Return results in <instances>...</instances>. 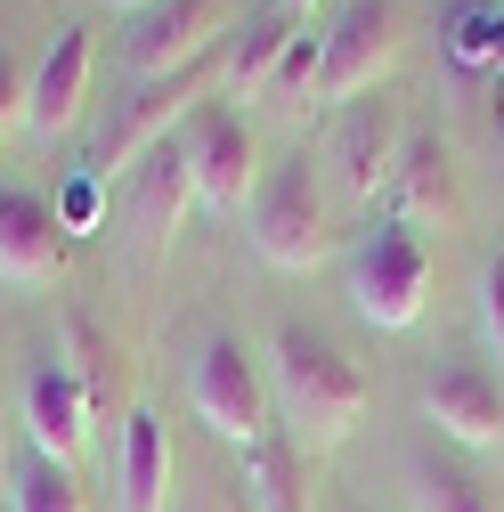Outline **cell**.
<instances>
[{
  "mask_svg": "<svg viewBox=\"0 0 504 512\" xmlns=\"http://www.w3.org/2000/svg\"><path fill=\"white\" fill-rule=\"evenodd\" d=\"M269 407L293 447H334L366 415V374L318 326H277L269 334Z\"/></svg>",
  "mask_w": 504,
  "mask_h": 512,
  "instance_id": "obj_1",
  "label": "cell"
},
{
  "mask_svg": "<svg viewBox=\"0 0 504 512\" xmlns=\"http://www.w3.org/2000/svg\"><path fill=\"white\" fill-rule=\"evenodd\" d=\"M244 228H252V252H261L269 269H285V277L326 261L334 228H326V187L309 171V155H285V163L261 171V187H252V204H244Z\"/></svg>",
  "mask_w": 504,
  "mask_h": 512,
  "instance_id": "obj_2",
  "label": "cell"
},
{
  "mask_svg": "<svg viewBox=\"0 0 504 512\" xmlns=\"http://www.w3.org/2000/svg\"><path fill=\"white\" fill-rule=\"evenodd\" d=\"M212 82H220V57H204V66H187V74H163V82H131V98H122L114 114H106V131L90 139V179H131L171 131H179V122L187 114H196L204 98H212Z\"/></svg>",
  "mask_w": 504,
  "mask_h": 512,
  "instance_id": "obj_3",
  "label": "cell"
},
{
  "mask_svg": "<svg viewBox=\"0 0 504 512\" xmlns=\"http://www.w3.org/2000/svg\"><path fill=\"white\" fill-rule=\"evenodd\" d=\"M423 293H431V244L407 228V220H374L358 244H350V309L366 326H415L423 317Z\"/></svg>",
  "mask_w": 504,
  "mask_h": 512,
  "instance_id": "obj_4",
  "label": "cell"
},
{
  "mask_svg": "<svg viewBox=\"0 0 504 512\" xmlns=\"http://www.w3.org/2000/svg\"><path fill=\"white\" fill-rule=\"evenodd\" d=\"M187 407L196 423L228 447H261L277 423H269V374L252 366V350L236 334H204L196 342V366H187Z\"/></svg>",
  "mask_w": 504,
  "mask_h": 512,
  "instance_id": "obj_5",
  "label": "cell"
},
{
  "mask_svg": "<svg viewBox=\"0 0 504 512\" xmlns=\"http://www.w3.org/2000/svg\"><path fill=\"white\" fill-rule=\"evenodd\" d=\"M228 17H236V0H147V9H131L122 66H131V82L187 74V66H204V57L220 49Z\"/></svg>",
  "mask_w": 504,
  "mask_h": 512,
  "instance_id": "obj_6",
  "label": "cell"
},
{
  "mask_svg": "<svg viewBox=\"0 0 504 512\" xmlns=\"http://www.w3.org/2000/svg\"><path fill=\"white\" fill-rule=\"evenodd\" d=\"M179 155H187V171H196V204L204 212H244L252 187H261V171H269L261 147H252V131H244V114H228L220 98H204L179 122Z\"/></svg>",
  "mask_w": 504,
  "mask_h": 512,
  "instance_id": "obj_7",
  "label": "cell"
},
{
  "mask_svg": "<svg viewBox=\"0 0 504 512\" xmlns=\"http://www.w3.org/2000/svg\"><path fill=\"white\" fill-rule=\"evenodd\" d=\"M391 66H399V9H391V0H350V9L326 25V57H318V106L374 98Z\"/></svg>",
  "mask_w": 504,
  "mask_h": 512,
  "instance_id": "obj_8",
  "label": "cell"
},
{
  "mask_svg": "<svg viewBox=\"0 0 504 512\" xmlns=\"http://www.w3.org/2000/svg\"><path fill=\"white\" fill-rule=\"evenodd\" d=\"M90 74H98V41L90 25H57L49 49L33 57V74H25V122L41 139H66L82 106H90Z\"/></svg>",
  "mask_w": 504,
  "mask_h": 512,
  "instance_id": "obj_9",
  "label": "cell"
},
{
  "mask_svg": "<svg viewBox=\"0 0 504 512\" xmlns=\"http://www.w3.org/2000/svg\"><path fill=\"white\" fill-rule=\"evenodd\" d=\"M399 147H407V122H399V98H383V90L350 98L334 114V139H326V155H334V171H342L350 196H391Z\"/></svg>",
  "mask_w": 504,
  "mask_h": 512,
  "instance_id": "obj_10",
  "label": "cell"
},
{
  "mask_svg": "<svg viewBox=\"0 0 504 512\" xmlns=\"http://www.w3.org/2000/svg\"><path fill=\"white\" fill-rule=\"evenodd\" d=\"M187 204H196V171H187V155H179V131L122 179V228H131V244H139V261H163V244L179 236V220H187Z\"/></svg>",
  "mask_w": 504,
  "mask_h": 512,
  "instance_id": "obj_11",
  "label": "cell"
},
{
  "mask_svg": "<svg viewBox=\"0 0 504 512\" xmlns=\"http://www.w3.org/2000/svg\"><path fill=\"white\" fill-rule=\"evenodd\" d=\"M423 423H439V439L496 447L504 439V382L480 358H439L423 374Z\"/></svg>",
  "mask_w": 504,
  "mask_h": 512,
  "instance_id": "obj_12",
  "label": "cell"
},
{
  "mask_svg": "<svg viewBox=\"0 0 504 512\" xmlns=\"http://www.w3.org/2000/svg\"><path fill=\"white\" fill-rule=\"evenodd\" d=\"M17 423L33 431L41 456L74 464V456H82V439H90V391H82V382L57 366V358H33L25 382H17Z\"/></svg>",
  "mask_w": 504,
  "mask_h": 512,
  "instance_id": "obj_13",
  "label": "cell"
},
{
  "mask_svg": "<svg viewBox=\"0 0 504 512\" xmlns=\"http://www.w3.org/2000/svg\"><path fill=\"white\" fill-rule=\"evenodd\" d=\"M57 269H66L57 204L33 196V187H0V277L9 285H49Z\"/></svg>",
  "mask_w": 504,
  "mask_h": 512,
  "instance_id": "obj_14",
  "label": "cell"
},
{
  "mask_svg": "<svg viewBox=\"0 0 504 512\" xmlns=\"http://www.w3.org/2000/svg\"><path fill=\"white\" fill-rule=\"evenodd\" d=\"M114 496H122V512H163L171 504V431H163L155 407H131V423H122Z\"/></svg>",
  "mask_w": 504,
  "mask_h": 512,
  "instance_id": "obj_15",
  "label": "cell"
},
{
  "mask_svg": "<svg viewBox=\"0 0 504 512\" xmlns=\"http://www.w3.org/2000/svg\"><path fill=\"white\" fill-rule=\"evenodd\" d=\"M448 212H456L448 147H439V139H407L399 147V171H391V220H407L423 236V220H448Z\"/></svg>",
  "mask_w": 504,
  "mask_h": 512,
  "instance_id": "obj_16",
  "label": "cell"
},
{
  "mask_svg": "<svg viewBox=\"0 0 504 512\" xmlns=\"http://www.w3.org/2000/svg\"><path fill=\"white\" fill-rule=\"evenodd\" d=\"M407 496H415V512H496L488 480L472 464H456V456H439V447H415L407 456Z\"/></svg>",
  "mask_w": 504,
  "mask_h": 512,
  "instance_id": "obj_17",
  "label": "cell"
},
{
  "mask_svg": "<svg viewBox=\"0 0 504 512\" xmlns=\"http://www.w3.org/2000/svg\"><path fill=\"white\" fill-rule=\"evenodd\" d=\"M293 33H301L293 9H261V17H244L236 41H228V66H220V74H228L236 90H261V98H269V74H277V57H285Z\"/></svg>",
  "mask_w": 504,
  "mask_h": 512,
  "instance_id": "obj_18",
  "label": "cell"
},
{
  "mask_svg": "<svg viewBox=\"0 0 504 512\" xmlns=\"http://www.w3.org/2000/svg\"><path fill=\"white\" fill-rule=\"evenodd\" d=\"M244 472H252V512H309L301 496V447L293 439H261V447H244Z\"/></svg>",
  "mask_w": 504,
  "mask_h": 512,
  "instance_id": "obj_19",
  "label": "cell"
},
{
  "mask_svg": "<svg viewBox=\"0 0 504 512\" xmlns=\"http://www.w3.org/2000/svg\"><path fill=\"white\" fill-rule=\"evenodd\" d=\"M9 512H82V480L74 464H57V456H17L9 464Z\"/></svg>",
  "mask_w": 504,
  "mask_h": 512,
  "instance_id": "obj_20",
  "label": "cell"
},
{
  "mask_svg": "<svg viewBox=\"0 0 504 512\" xmlns=\"http://www.w3.org/2000/svg\"><path fill=\"white\" fill-rule=\"evenodd\" d=\"M448 49H456V66L504 74V0H456L448 9Z\"/></svg>",
  "mask_w": 504,
  "mask_h": 512,
  "instance_id": "obj_21",
  "label": "cell"
},
{
  "mask_svg": "<svg viewBox=\"0 0 504 512\" xmlns=\"http://www.w3.org/2000/svg\"><path fill=\"white\" fill-rule=\"evenodd\" d=\"M318 57H326V33H293L285 57H277V74H269V98L277 106H318Z\"/></svg>",
  "mask_w": 504,
  "mask_h": 512,
  "instance_id": "obj_22",
  "label": "cell"
},
{
  "mask_svg": "<svg viewBox=\"0 0 504 512\" xmlns=\"http://www.w3.org/2000/svg\"><path fill=\"white\" fill-rule=\"evenodd\" d=\"M57 366L90 391V407L106 399V350H98V326H90V317H66V358H57Z\"/></svg>",
  "mask_w": 504,
  "mask_h": 512,
  "instance_id": "obj_23",
  "label": "cell"
},
{
  "mask_svg": "<svg viewBox=\"0 0 504 512\" xmlns=\"http://www.w3.org/2000/svg\"><path fill=\"white\" fill-rule=\"evenodd\" d=\"M98 220H106V179L74 171L66 187H57V228H66V236H90Z\"/></svg>",
  "mask_w": 504,
  "mask_h": 512,
  "instance_id": "obj_24",
  "label": "cell"
},
{
  "mask_svg": "<svg viewBox=\"0 0 504 512\" xmlns=\"http://www.w3.org/2000/svg\"><path fill=\"white\" fill-rule=\"evenodd\" d=\"M480 326H488V342H496V358H504V252L480 261Z\"/></svg>",
  "mask_w": 504,
  "mask_h": 512,
  "instance_id": "obj_25",
  "label": "cell"
},
{
  "mask_svg": "<svg viewBox=\"0 0 504 512\" xmlns=\"http://www.w3.org/2000/svg\"><path fill=\"white\" fill-rule=\"evenodd\" d=\"M25 114V66H17V49H0V122H17Z\"/></svg>",
  "mask_w": 504,
  "mask_h": 512,
  "instance_id": "obj_26",
  "label": "cell"
},
{
  "mask_svg": "<svg viewBox=\"0 0 504 512\" xmlns=\"http://www.w3.org/2000/svg\"><path fill=\"white\" fill-rule=\"evenodd\" d=\"M9 439H17V399H9V382H0V472H9Z\"/></svg>",
  "mask_w": 504,
  "mask_h": 512,
  "instance_id": "obj_27",
  "label": "cell"
},
{
  "mask_svg": "<svg viewBox=\"0 0 504 512\" xmlns=\"http://www.w3.org/2000/svg\"><path fill=\"white\" fill-rule=\"evenodd\" d=\"M277 9H293V17H301V9H309V0H277Z\"/></svg>",
  "mask_w": 504,
  "mask_h": 512,
  "instance_id": "obj_28",
  "label": "cell"
},
{
  "mask_svg": "<svg viewBox=\"0 0 504 512\" xmlns=\"http://www.w3.org/2000/svg\"><path fill=\"white\" fill-rule=\"evenodd\" d=\"M114 9H147V0H114Z\"/></svg>",
  "mask_w": 504,
  "mask_h": 512,
  "instance_id": "obj_29",
  "label": "cell"
},
{
  "mask_svg": "<svg viewBox=\"0 0 504 512\" xmlns=\"http://www.w3.org/2000/svg\"><path fill=\"white\" fill-rule=\"evenodd\" d=\"M496 122H504V90H496Z\"/></svg>",
  "mask_w": 504,
  "mask_h": 512,
  "instance_id": "obj_30",
  "label": "cell"
}]
</instances>
